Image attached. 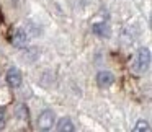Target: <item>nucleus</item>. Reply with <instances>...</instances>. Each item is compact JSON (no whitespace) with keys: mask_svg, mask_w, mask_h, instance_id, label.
<instances>
[{"mask_svg":"<svg viewBox=\"0 0 152 132\" xmlns=\"http://www.w3.org/2000/svg\"><path fill=\"white\" fill-rule=\"evenodd\" d=\"M151 49L149 47H139V51L136 52L134 62H132V70H134L136 75H144L151 67Z\"/></svg>","mask_w":152,"mask_h":132,"instance_id":"obj_1","label":"nucleus"},{"mask_svg":"<svg viewBox=\"0 0 152 132\" xmlns=\"http://www.w3.org/2000/svg\"><path fill=\"white\" fill-rule=\"evenodd\" d=\"M54 124H56V112L53 109H44L38 116V129L39 131H51Z\"/></svg>","mask_w":152,"mask_h":132,"instance_id":"obj_2","label":"nucleus"},{"mask_svg":"<svg viewBox=\"0 0 152 132\" xmlns=\"http://www.w3.org/2000/svg\"><path fill=\"white\" fill-rule=\"evenodd\" d=\"M5 82H7V85L12 86V88L21 86V83H23V75H21L20 69L10 67V69L7 70V73H5Z\"/></svg>","mask_w":152,"mask_h":132,"instance_id":"obj_3","label":"nucleus"},{"mask_svg":"<svg viewBox=\"0 0 152 132\" xmlns=\"http://www.w3.org/2000/svg\"><path fill=\"white\" fill-rule=\"evenodd\" d=\"M28 41H30V34H28V31L25 28H18L13 33V36H12V44L15 47H18V49H23L28 44Z\"/></svg>","mask_w":152,"mask_h":132,"instance_id":"obj_4","label":"nucleus"},{"mask_svg":"<svg viewBox=\"0 0 152 132\" xmlns=\"http://www.w3.org/2000/svg\"><path fill=\"white\" fill-rule=\"evenodd\" d=\"M113 83H115V75H113V72H110V70H100V72L96 73V85H98L100 88H108Z\"/></svg>","mask_w":152,"mask_h":132,"instance_id":"obj_5","label":"nucleus"},{"mask_svg":"<svg viewBox=\"0 0 152 132\" xmlns=\"http://www.w3.org/2000/svg\"><path fill=\"white\" fill-rule=\"evenodd\" d=\"M54 125H56V129L59 132H74L75 131V124H74V121L70 117H61L57 121V124H54Z\"/></svg>","mask_w":152,"mask_h":132,"instance_id":"obj_6","label":"nucleus"},{"mask_svg":"<svg viewBox=\"0 0 152 132\" xmlns=\"http://www.w3.org/2000/svg\"><path fill=\"white\" fill-rule=\"evenodd\" d=\"M92 33L96 34L98 38H108L110 36V28L105 25V21H95L92 25Z\"/></svg>","mask_w":152,"mask_h":132,"instance_id":"obj_7","label":"nucleus"},{"mask_svg":"<svg viewBox=\"0 0 152 132\" xmlns=\"http://www.w3.org/2000/svg\"><path fill=\"white\" fill-rule=\"evenodd\" d=\"M132 131L134 132H149L151 131V122L145 121V119H139L136 122V125L132 127Z\"/></svg>","mask_w":152,"mask_h":132,"instance_id":"obj_8","label":"nucleus"},{"mask_svg":"<svg viewBox=\"0 0 152 132\" xmlns=\"http://www.w3.org/2000/svg\"><path fill=\"white\" fill-rule=\"evenodd\" d=\"M7 125V108H0V131Z\"/></svg>","mask_w":152,"mask_h":132,"instance_id":"obj_9","label":"nucleus"},{"mask_svg":"<svg viewBox=\"0 0 152 132\" xmlns=\"http://www.w3.org/2000/svg\"><path fill=\"white\" fill-rule=\"evenodd\" d=\"M18 116L23 117V119H28V108H26V106H23V104L20 106V114H18Z\"/></svg>","mask_w":152,"mask_h":132,"instance_id":"obj_10","label":"nucleus"}]
</instances>
